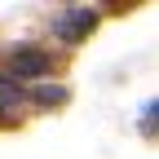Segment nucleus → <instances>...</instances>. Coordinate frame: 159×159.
Masks as SVG:
<instances>
[{
    "instance_id": "obj_3",
    "label": "nucleus",
    "mask_w": 159,
    "mask_h": 159,
    "mask_svg": "<svg viewBox=\"0 0 159 159\" xmlns=\"http://www.w3.org/2000/svg\"><path fill=\"white\" fill-rule=\"evenodd\" d=\"M18 102H22V89H18L9 75H0V111H13Z\"/></svg>"
},
{
    "instance_id": "obj_4",
    "label": "nucleus",
    "mask_w": 159,
    "mask_h": 159,
    "mask_svg": "<svg viewBox=\"0 0 159 159\" xmlns=\"http://www.w3.org/2000/svg\"><path fill=\"white\" fill-rule=\"evenodd\" d=\"M31 97H35L40 106H62V102H66V89H57V84H40Z\"/></svg>"
},
{
    "instance_id": "obj_2",
    "label": "nucleus",
    "mask_w": 159,
    "mask_h": 159,
    "mask_svg": "<svg viewBox=\"0 0 159 159\" xmlns=\"http://www.w3.org/2000/svg\"><path fill=\"white\" fill-rule=\"evenodd\" d=\"M49 53L44 49H18L9 57V80L18 84V80H40V75H49Z\"/></svg>"
},
{
    "instance_id": "obj_1",
    "label": "nucleus",
    "mask_w": 159,
    "mask_h": 159,
    "mask_svg": "<svg viewBox=\"0 0 159 159\" xmlns=\"http://www.w3.org/2000/svg\"><path fill=\"white\" fill-rule=\"evenodd\" d=\"M93 27H97V13H93V9H80V5L62 9V13H57V22H53V31H57L62 44H80Z\"/></svg>"
}]
</instances>
